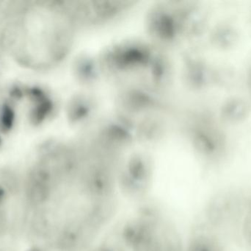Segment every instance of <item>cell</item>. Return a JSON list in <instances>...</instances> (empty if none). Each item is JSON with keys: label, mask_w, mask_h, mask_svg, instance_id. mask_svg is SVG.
<instances>
[{"label": "cell", "mask_w": 251, "mask_h": 251, "mask_svg": "<svg viewBox=\"0 0 251 251\" xmlns=\"http://www.w3.org/2000/svg\"><path fill=\"white\" fill-rule=\"evenodd\" d=\"M92 251H186V243L168 213L148 203L116 221Z\"/></svg>", "instance_id": "obj_1"}]
</instances>
